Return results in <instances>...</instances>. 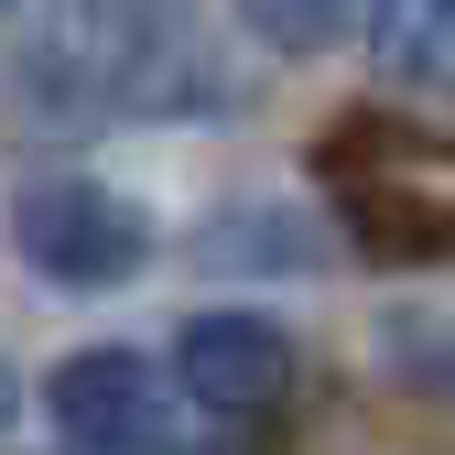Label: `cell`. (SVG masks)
<instances>
[{
	"label": "cell",
	"instance_id": "obj_1",
	"mask_svg": "<svg viewBox=\"0 0 455 455\" xmlns=\"http://www.w3.org/2000/svg\"><path fill=\"white\" fill-rule=\"evenodd\" d=\"M12 250L44 282H66V293H120V282L152 271V217L98 174H22L12 185Z\"/></svg>",
	"mask_w": 455,
	"mask_h": 455
},
{
	"label": "cell",
	"instance_id": "obj_2",
	"mask_svg": "<svg viewBox=\"0 0 455 455\" xmlns=\"http://www.w3.org/2000/svg\"><path fill=\"white\" fill-rule=\"evenodd\" d=\"M174 379H185V402H206V412H271L282 379H293V336H282L271 315H239V304L185 315Z\"/></svg>",
	"mask_w": 455,
	"mask_h": 455
},
{
	"label": "cell",
	"instance_id": "obj_3",
	"mask_svg": "<svg viewBox=\"0 0 455 455\" xmlns=\"http://www.w3.org/2000/svg\"><path fill=\"white\" fill-rule=\"evenodd\" d=\"M44 412H54V434H66V455H87V444H152L163 434V379H152L141 347H76L44 379Z\"/></svg>",
	"mask_w": 455,
	"mask_h": 455
},
{
	"label": "cell",
	"instance_id": "obj_4",
	"mask_svg": "<svg viewBox=\"0 0 455 455\" xmlns=\"http://www.w3.org/2000/svg\"><path fill=\"white\" fill-rule=\"evenodd\" d=\"M347 206L379 250H444L455 239V152H402L390 174H347Z\"/></svg>",
	"mask_w": 455,
	"mask_h": 455
},
{
	"label": "cell",
	"instance_id": "obj_5",
	"mask_svg": "<svg viewBox=\"0 0 455 455\" xmlns=\"http://www.w3.org/2000/svg\"><path fill=\"white\" fill-rule=\"evenodd\" d=\"M369 66L402 98H455V0H369Z\"/></svg>",
	"mask_w": 455,
	"mask_h": 455
},
{
	"label": "cell",
	"instance_id": "obj_6",
	"mask_svg": "<svg viewBox=\"0 0 455 455\" xmlns=\"http://www.w3.org/2000/svg\"><path fill=\"white\" fill-rule=\"evenodd\" d=\"M239 22H250L271 54H325L336 33L358 22V0H239Z\"/></svg>",
	"mask_w": 455,
	"mask_h": 455
},
{
	"label": "cell",
	"instance_id": "obj_7",
	"mask_svg": "<svg viewBox=\"0 0 455 455\" xmlns=\"http://www.w3.org/2000/svg\"><path fill=\"white\" fill-rule=\"evenodd\" d=\"M390 369H402L412 390H444L455 402V315H402L390 325Z\"/></svg>",
	"mask_w": 455,
	"mask_h": 455
},
{
	"label": "cell",
	"instance_id": "obj_8",
	"mask_svg": "<svg viewBox=\"0 0 455 455\" xmlns=\"http://www.w3.org/2000/svg\"><path fill=\"white\" fill-rule=\"evenodd\" d=\"M87 455H185L174 434H152V444H87Z\"/></svg>",
	"mask_w": 455,
	"mask_h": 455
},
{
	"label": "cell",
	"instance_id": "obj_9",
	"mask_svg": "<svg viewBox=\"0 0 455 455\" xmlns=\"http://www.w3.org/2000/svg\"><path fill=\"white\" fill-rule=\"evenodd\" d=\"M12 412H22V379H12V358H0V434H12Z\"/></svg>",
	"mask_w": 455,
	"mask_h": 455
},
{
	"label": "cell",
	"instance_id": "obj_10",
	"mask_svg": "<svg viewBox=\"0 0 455 455\" xmlns=\"http://www.w3.org/2000/svg\"><path fill=\"white\" fill-rule=\"evenodd\" d=\"M0 12H12V0H0Z\"/></svg>",
	"mask_w": 455,
	"mask_h": 455
}]
</instances>
